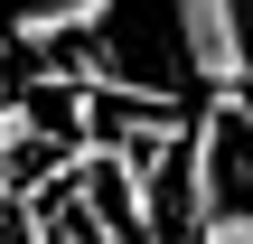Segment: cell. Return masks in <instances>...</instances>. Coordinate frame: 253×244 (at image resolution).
Returning <instances> with one entry per match:
<instances>
[{"mask_svg":"<svg viewBox=\"0 0 253 244\" xmlns=\"http://www.w3.org/2000/svg\"><path fill=\"white\" fill-rule=\"evenodd\" d=\"M103 9H113V0H28V9H19V47L84 38V28H103Z\"/></svg>","mask_w":253,"mask_h":244,"instance_id":"cell-3","label":"cell"},{"mask_svg":"<svg viewBox=\"0 0 253 244\" xmlns=\"http://www.w3.org/2000/svg\"><path fill=\"white\" fill-rule=\"evenodd\" d=\"M188 244H197V235H188Z\"/></svg>","mask_w":253,"mask_h":244,"instance_id":"cell-5","label":"cell"},{"mask_svg":"<svg viewBox=\"0 0 253 244\" xmlns=\"http://www.w3.org/2000/svg\"><path fill=\"white\" fill-rule=\"evenodd\" d=\"M235 197H225V150H216V122H197L188 132V150H178V226L197 235V226H216Z\"/></svg>","mask_w":253,"mask_h":244,"instance_id":"cell-2","label":"cell"},{"mask_svg":"<svg viewBox=\"0 0 253 244\" xmlns=\"http://www.w3.org/2000/svg\"><path fill=\"white\" fill-rule=\"evenodd\" d=\"M178 56L207 94H235L253 85V28H244V0H178Z\"/></svg>","mask_w":253,"mask_h":244,"instance_id":"cell-1","label":"cell"},{"mask_svg":"<svg viewBox=\"0 0 253 244\" xmlns=\"http://www.w3.org/2000/svg\"><path fill=\"white\" fill-rule=\"evenodd\" d=\"M197 244H253V197H235L216 226H197Z\"/></svg>","mask_w":253,"mask_h":244,"instance_id":"cell-4","label":"cell"}]
</instances>
